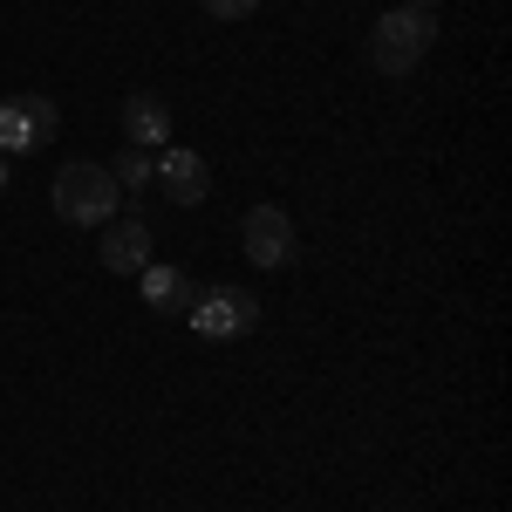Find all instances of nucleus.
<instances>
[{
  "mask_svg": "<svg viewBox=\"0 0 512 512\" xmlns=\"http://www.w3.org/2000/svg\"><path fill=\"white\" fill-rule=\"evenodd\" d=\"M48 205L69 219V226H110L117 219V205H123V192H117V178H110V164H62L55 171V185H48Z\"/></svg>",
  "mask_w": 512,
  "mask_h": 512,
  "instance_id": "f257e3e1",
  "label": "nucleus"
},
{
  "mask_svg": "<svg viewBox=\"0 0 512 512\" xmlns=\"http://www.w3.org/2000/svg\"><path fill=\"white\" fill-rule=\"evenodd\" d=\"M431 41H437L431 7H390V14L369 28V62H376L383 76H410V69L431 55Z\"/></svg>",
  "mask_w": 512,
  "mask_h": 512,
  "instance_id": "f03ea898",
  "label": "nucleus"
},
{
  "mask_svg": "<svg viewBox=\"0 0 512 512\" xmlns=\"http://www.w3.org/2000/svg\"><path fill=\"white\" fill-rule=\"evenodd\" d=\"M185 315H192V328L205 342H239V335H253L260 308H253V294H239V287H205V294H192Z\"/></svg>",
  "mask_w": 512,
  "mask_h": 512,
  "instance_id": "7ed1b4c3",
  "label": "nucleus"
},
{
  "mask_svg": "<svg viewBox=\"0 0 512 512\" xmlns=\"http://www.w3.org/2000/svg\"><path fill=\"white\" fill-rule=\"evenodd\" d=\"M239 239H246V260H253V267H287V260H294V246H301L294 219H287L280 205H253Z\"/></svg>",
  "mask_w": 512,
  "mask_h": 512,
  "instance_id": "20e7f679",
  "label": "nucleus"
},
{
  "mask_svg": "<svg viewBox=\"0 0 512 512\" xmlns=\"http://www.w3.org/2000/svg\"><path fill=\"white\" fill-rule=\"evenodd\" d=\"M151 246H158V239H151L144 219H110V226H103V246H96V260H103L110 274H144V267H151Z\"/></svg>",
  "mask_w": 512,
  "mask_h": 512,
  "instance_id": "39448f33",
  "label": "nucleus"
},
{
  "mask_svg": "<svg viewBox=\"0 0 512 512\" xmlns=\"http://www.w3.org/2000/svg\"><path fill=\"white\" fill-rule=\"evenodd\" d=\"M158 185L171 205H205V192H212V171H205V158L198 151H164L158 158Z\"/></svg>",
  "mask_w": 512,
  "mask_h": 512,
  "instance_id": "423d86ee",
  "label": "nucleus"
},
{
  "mask_svg": "<svg viewBox=\"0 0 512 512\" xmlns=\"http://www.w3.org/2000/svg\"><path fill=\"white\" fill-rule=\"evenodd\" d=\"M123 137L137 144V151H158L164 137H171V110H164L151 89H137V96H123Z\"/></svg>",
  "mask_w": 512,
  "mask_h": 512,
  "instance_id": "0eeeda50",
  "label": "nucleus"
},
{
  "mask_svg": "<svg viewBox=\"0 0 512 512\" xmlns=\"http://www.w3.org/2000/svg\"><path fill=\"white\" fill-rule=\"evenodd\" d=\"M144 301H151V308H158V315H185V308H192V280L178 274V267H144Z\"/></svg>",
  "mask_w": 512,
  "mask_h": 512,
  "instance_id": "6e6552de",
  "label": "nucleus"
},
{
  "mask_svg": "<svg viewBox=\"0 0 512 512\" xmlns=\"http://www.w3.org/2000/svg\"><path fill=\"white\" fill-rule=\"evenodd\" d=\"M110 178H117V192H144V185L158 178V158L130 144V151H117V164H110Z\"/></svg>",
  "mask_w": 512,
  "mask_h": 512,
  "instance_id": "1a4fd4ad",
  "label": "nucleus"
},
{
  "mask_svg": "<svg viewBox=\"0 0 512 512\" xmlns=\"http://www.w3.org/2000/svg\"><path fill=\"white\" fill-rule=\"evenodd\" d=\"M21 103V117H28V137L35 144H48L55 130H62V110H55V96H14Z\"/></svg>",
  "mask_w": 512,
  "mask_h": 512,
  "instance_id": "9d476101",
  "label": "nucleus"
},
{
  "mask_svg": "<svg viewBox=\"0 0 512 512\" xmlns=\"http://www.w3.org/2000/svg\"><path fill=\"white\" fill-rule=\"evenodd\" d=\"M35 137H28V117H21V103H0V158H14V151H28Z\"/></svg>",
  "mask_w": 512,
  "mask_h": 512,
  "instance_id": "9b49d317",
  "label": "nucleus"
},
{
  "mask_svg": "<svg viewBox=\"0 0 512 512\" xmlns=\"http://www.w3.org/2000/svg\"><path fill=\"white\" fill-rule=\"evenodd\" d=\"M198 7H205V14H219V21H246L260 0H198Z\"/></svg>",
  "mask_w": 512,
  "mask_h": 512,
  "instance_id": "f8f14e48",
  "label": "nucleus"
},
{
  "mask_svg": "<svg viewBox=\"0 0 512 512\" xmlns=\"http://www.w3.org/2000/svg\"><path fill=\"white\" fill-rule=\"evenodd\" d=\"M403 7H437V0H403Z\"/></svg>",
  "mask_w": 512,
  "mask_h": 512,
  "instance_id": "ddd939ff",
  "label": "nucleus"
},
{
  "mask_svg": "<svg viewBox=\"0 0 512 512\" xmlns=\"http://www.w3.org/2000/svg\"><path fill=\"white\" fill-rule=\"evenodd\" d=\"M0 192H7V158H0Z\"/></svg>",
  "mask_w": 512,
  "mask_h": 512,
  "instance_id": "4468645a",
  "label": "nucleus"
}]
</instances>
